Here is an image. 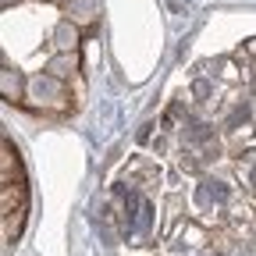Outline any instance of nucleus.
I'll return each mask as SVG.
<instances>
[{
	"label": "nucleus",
	"instance_id": "f257e3e1",
	"mask_svg": "<svg viewBox=\"0 0 256 256\" xmlns=\"http://www.w3.org/2000/svg\"><path fill=\"white\" fill-rule=\"evenodd\" d=\"M100 0H4V100L68 118L86 100V46Z\"/></svg>",
	"mask_w": 256,
	"mask_h": 256
}]
</instances>
